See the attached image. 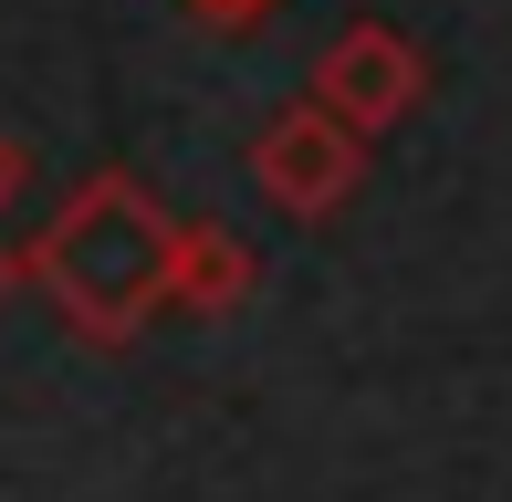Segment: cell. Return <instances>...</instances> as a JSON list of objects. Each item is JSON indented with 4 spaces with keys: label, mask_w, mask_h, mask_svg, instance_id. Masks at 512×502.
Listing matches in <instances>:
<instances>
[{
    "label": "cell",
    "mask_w": 512,
    "mask_h": 502,
    "mask_svg": "<svg viewBox=\"0 0 512 502\" xmlns=\"http://www.w3.org/2000/svg\"><path fill=\"white\" fill-rule=\"evenodd\" d=\"M366 147L377 136H356L324 95H293L283 116H262V136H251V178H262V199L283 220H335L356 199V178H366Z\"/></svg>",
    "instance_id": "obj_2"
},
{
    "label": "cell",
    "mask_w": 512,
    "mask_h": 502,
    "mask_svg": "<svg viewBox=\"0 0 512 502\" xmlns=\"http://www.w3.org/2000/svg\"><path fill=\"white\" fill-rule=\"evenodd\" d=\"M178 11H189L199 32H262V21L283 11V0H178Z\"/></svg>",
    "instance_id": "obj_5"
},
{
    "label": "cell",
    "mask_w": 512,
    "mask_h": 502,
    "mask_svg": "<svg viewBox=\"0 0 512 502\" xmlns=\"http://www.w3.org/2000/svg\"><path fill=\"white\" fill-rule=\"evenodd\" d=\"M11 283H21V251H11V241H0V304H11Z\"/></svg>",
    "instance_id": "obj_7"
},
{
    "label": "cell",
    "mask_w": 512,
    "mask_h": 502,
    "mask_svg": "<svg viewBox=\"0 0 512 502\" xmlns=\"http://www.w3.org/2000/svg\"><path fill=\"white\" fill-rule=\"evenodd\" d=\"M21 189H32V147H21V136L0 126V220L21 210Z\"/></svg>",
    "instance_id": "obj_6"
},
{
    "label": "cell",
    "mask_w": 512,
    "mask_h": 502,
    "mask_svg": "<svg viewBox=\"0 0 512 502\" xmlns=\"http://www.w3.org/2000/svg\"><path fill=\"white\" fill-rule=\"evenodd\" d=\"M168 262H178V220L157 210V189L136 168H95L21 241V283H32L42 304L63 314V335H84V346H136V335L168 314Z\"/></svg>",
    "instance_id": "obj_1"
},
{
    "label": "cell",
    "mask_w": 512,
    "mask_h": 502,
    "mask_svg": "<svg viewBox=\"0 0 512 502\" xmlns=\"http://www.w3.org/2000/svg\"><path fill=\"white\" fill-rule=\"evenodd\" d=\"M251 293H262V251H251L241 231H220V220H178L168 314H189V325H220V314H241Z\"/></svg>",
    "instance_id": "obj_4"
},
{
    "label": "cell",
    "mask_w": 512,
    "mask_h": 502,
    "mask_svg": "<svg viewBox=\"0 0 512 502\" xmlns=\"http://www.w3.org/2000/svg\"><path fill=\"white\" fill-rule=\"evenodd\" d=\"M314 95L356 136H387V126H408L418 105H429V53H418L398 21H345L314 53Z\"/></svg>",
    "instance_id": "obj_3"
}]
</instances>
